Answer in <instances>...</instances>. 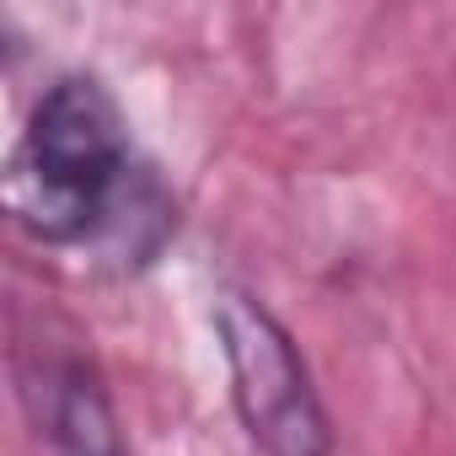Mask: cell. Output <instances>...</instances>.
I'll use <instances>...</instances> for the list:
<instances>
[{
	"instance_id": "obj_1",
	"label": "cell",
	"mask_w": 456,
	"mask_h": 456,
	"mask_svg": "<svg viewBox=\"0 0 456 456\" xmlns=\"http://www.w3.org/2000/svg\"><path fill=\"white\" fill-rule=\"evenodd\" d=\"M129 172V129L108 86L65 76L44 92L12 151L6 209L38 242H86L118 220Z\"/></svg>"
},
{
	"instance_id": "obj_2",
	"label": "cell",
	"mask_w": 456,
	"mask_h": 456,
	"mask_svg": "<svg viewBox=\"0 0 456 456\" xmlns=\"http://www.w3.org/2000/svg\"><path fill=\"white\" fill-rule=\"evenodd\" d=\"M215 328L232 370V403L264 456H333V429L312 370L285 322L248 290H220Z\"/></svg>"
},
{
	"instance_id": "obj_3",
	"label": "cell",
	"mask_w": 456,
	"mask_h": 456,
	"mask_svg": "<svg viewBox=\"0 0 456 456\" xmlns=\"http://www.w3.org/2000/svg\"><path fill=\"white\" fill-rule=\"evenodd\" d=\"M49 445L54 456H129L118 413L86 365H65L49 387Z\"/></svg>"
}]
</instances>
